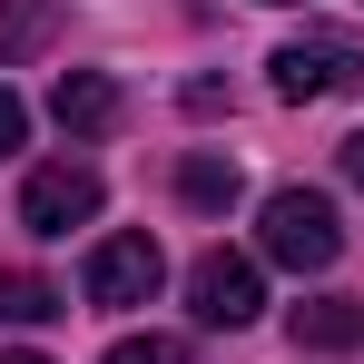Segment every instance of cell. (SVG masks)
Listing matches in <instances>:
<instances>
[{
  "label": "cell",
  "instance_id": "2",
  "mask_svg": "<svg viewBox=\"0 0 364 364\" xmlns=\"http://www.w3.org/2000/svg\"><path fill=\"white\" fill-rule=\"evenodd\" d=\"M266 79H276V99H335V89H364V40H345V30H305V40H286L276 60H266Z\"/></svg>",
  "mask_w": 364,
  "mask_h": 364
},
{
  "label": "cell",
  "instance_id": "7",
  "mask_svg": "<svg viewBox=\"0 0 364 364\" xmlns=\"http://www.w3.org/2000/svg\"><path fill=\"white\" fill-rule=\"evenodd\" d=\"M296 345H305V355H355V345H364V305H355V296L296 305Z\"/></svg>",
  "mask_w": 364,
  "mask_h": 364
},
{
  "label": "cell",
  "instance_id": "14",
  "mask_svg": "<svg viewBox=\"0 0 364 364\" xmlns=\"http://www.w3.org/2000/svg\"><path fill=\"white\" fill-rule=\"evenodd\" d=\"M0 364H50V355H30V345H10V355H0Z\"/></svg>",
  "mask_w": 364,
  "mask_h": 364
},
{
  "label": "cell",
  "instance_id": "8",
  "mask_svg": "<svg viewBox=\"0 0 364 364\" xmlns=\"http://www.w3.org/2000/svg\"><path fill=\"white\" fill-rule=\"evenodd\" d=\"M237 158H217V148H187L178 158V197L187 207H197V217H227V207H237Z\"/></svg>",
  "mask_w": 364,
  "mask_h": 364
},
{
  "label": "cell",
  "instance_id": "11",
  "mask_svg": "<svg viewBox=\"0 0 364 364\" xmlns=\"http://www.w3.org/2000/svg\"><path fill=\"white\" fill-rule=\"evenodd\" d=\"M109 364H187V345H178V335H119Z\"/></svg>",
  "mask_w": 364,
  "mask_h": 364
},
{
  "label": "cell",
  "instance_id": "13",
  "mask_svg": "<svg viewBox=\"0 0 364 364\" xmlns=\"http://www.w3.org/2000/svg\"><path fill=\"white\" fill-rule=\"evenodd\" d=\"M335 168H345V187H364V138H345V148H335Z\"/></svg>",
  "mask_w": 364,
  "mask_h": 364
},
{
  "label": "cell",
  "instance_id": "3",
  "mask_svg": "<svg viewBox=\"0 0 364 364\" xmlns=\"http://www.w3.org/2000/svg\"><path fill=\"white\" fill-rule=\"evenodd\" d=\"M89 217H99V168H89V158H50V168L20 178V227H30V237H69V227H89Z\"/></svg>",
  "mask_w": 364,
  "mask_h": 364
},
{
  "label": "cell",
  "instance_id": "6",
  "mask_svg": "<svg viewBox=\"0 0 364 364\" xmlns=\"http://www.w3.org/2000/svg\"><path fill=\"white\" fill-rule=\"evenodd\" d=\"M119 109H128V99H119V79H109V69H60V89H50V119H60L79 148H89V138H109Z\"/></svg>",
  "mask_w": 364,
  "mask_h": 364
},
{
  "label": "cell",
  "instance_id": "12",
  "mask_svg": "<svg viewBox=\"0 0 364 364\" xmlns=\"http://www.w3.org/2000/svg\"><path fill=\"white\" fill-rule=\"evenodd\" d=\"M20 138H30V109H20V99H10V89H0V158H10V148H20Z\"/></svg>",
  "mask_w": 364,
  "mask_h": 364
},
{
  "label": "cell",
  "instance_id": "5",
  "mask_svg": "<svg viewBox=\"0 0 364 364\" xmlns=\"http://www.w3.org/2000/svg\"><path fill=\"white\" fill-rule=\"evenodd\" d=\"M158 276H168L158 237H99L79 286H89V305H148V296H158Z\"/></svg>",
  "mask_w": 364,
  "mask_h": 364
},
{
  "label": "cell",
  "instance_id": "10",
  "mask_svg": "<svg viewBox=\"0 0 364 364\" xmlns=\"http://www.w3.org/2000/svg\"><path fill=\"white\" fill-rule=\"evenodd\" d=\"M50 315H69V296L50 286V276H30V266L0 276V325H50Z\"/></svg>",
  "mask_w": 364,
  "mask_h": 364
},
{
  "label": "cell",
  "instance_id": "9",
  "mask_svg": "<svg viewBox=\"0 0 364 364\" xmlns=\"http://www.w3.org/2000/svg\"><path fill=\"white\" fill-rule=\"evenodd\" d=\"M50 40H60V0H0V69L40 60Z\"/></svg>",
  "mask_w": 364,
  "mask_h": 364
},
{
  "label": "cell",
  "instance_id": "15",
  "mask_svg": "<svg viewBox=\"0 0 364 364\" xmlns=\"http://www.w3.org/2000/svg\"><path fill=\"white\" fill-rule=\"evenodd\" d=\"M266 10H305V0H266Z\"/></svg>",
  "mask_w": 364,
  "mask_h": 364
},
{
  "label": "cell",
  "instance_id": "4",
  "mask_svg": "<svg viewBox=\"0 0 364 364\" xmlns=\"http://www.w3.org/2000/svg\"><path fill=\"white\" fill-rule=\"evenodd\" d=\"M187 305H197V325H217V335H237L266 315V286H256V256H227V246H207L197 266H187Z\"/></svg>",
  "mask_w": 364,
  "mask_h": 364
},
{
  "label": "cell",
  "instance_id": "1",
  "mask_svg": "<svg viewBox=\"0 0 364 364\" xmlns=\"http://www.w3.org/2000/svg\"><path fill=\"white\" fill-rule=\"evenodd\" d=\"M256 256H266V266H296V276H325V266L345 256L335 197H315V187H276L266 217H256Z\"/></svg>",
  "mask_w": 364,
  "mask_h": 364
}]
</instances>
